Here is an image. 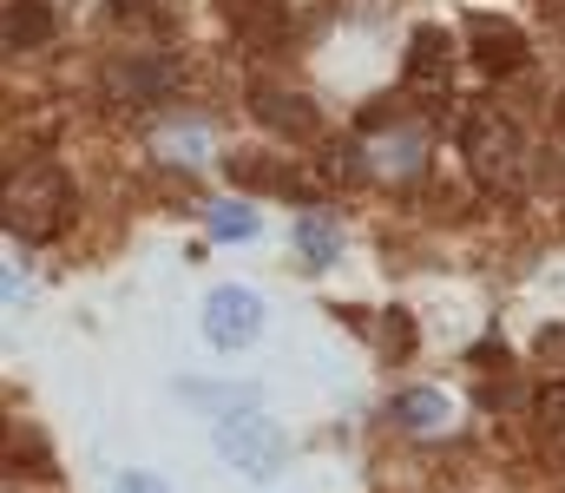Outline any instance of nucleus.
Returning <instances> with one entry per match:
<instances>
[{
    "mask_svg": "<svg viewBox=\"0 0 565 493\" xmlns=\"http://www.w3.org/2000/svg\"><path fill=\"white\" fill-rule=\"evenodd\" d=\"M66 204H73L66 178H60L53 164H33L26 178L7 184V231L26 237V244H46V237L66 224Z\"/></svg>",
    "mask_w": 565,
    "mask_h": 493,
    "instance_id": "f257e3e1",
    "label": "nucleus"
},
{
    "mask_svg": "<svg viewBox=\"0 0 565 493\" xmlns=\"http://www.w3.org/2000/svg\"><path fill=\"white\" fill-rule=\"evenodd\" d=\"M460 159L473 164L480 184H513V178H520V159H526V139H520V126L500 119V112H467V126H460Z\"/></svg>",
    "mask_w": 565,
    "mask_h": 493,
    "instance_id": "f03ea898",
    "label": "nucleus"
},
{
    "mask_svg": "<svg viewBox=\"0 0 565 493\" xmlns=\"http://www.w3.org/2000/svg\"><path fill=\"white\" fill-rule=\"evenodd\" d=\"M217 454L237 461V474H277L289 441L270 415H224L217 421Z\"/></svg>",
    "mask_w": 565,
    "mask_h": 493,
    "instance_id": "7ed1b4c3",
    "label": "nucleus"
},
{
    "mask_svg": "<svg viewBox=\"0 0 565 493\" xmlns=\"http://www.w3.org/2000/svg\"><path fill=\"white\" fill-rule=\"evenodd\" d=\"M257 329H264V297L257 290L224 283V290L204 297V335L217 349H244V342H257Z\"/></svg>",
    "mask_w": 565,
    "mask_h": 493,
    "instance_id": "20e7f679",
    "label": "nucleus"
},
{
    "mask_svg": "<svg viewBox=\"0 0 565 493\" xmlns=\"http://www.w3.org/2000/svg\"><path fill=\"white\" fill-rule=\"evenodd\" d=\"M106 93H113V99H132V106H158V99L178 93V66L158 60V53H132V60H119V66L106 73Z\"/></svg>",
    "mask_w": 565,
    "mask_h": 493,
    "instance_id": "39448f33",
    "label": "nucleus"
},
{
    "mask_svg": "<svg viewBox=\"0 0 565 493\" xmlns=\"http://www.w3.org/2000/svg\"><path fill=\"white\" fill-rule=\"evenodd\" d=\"M250 112L282 132V139H316L322 132V119H316V106L302 99V93H282V86H250Z\"/></svg>",
    "mask_w": 565,
    "mask_h": 493,
    "instance_id": "423d86ee",
    "label": "nucleus"
},
{
    "mask_svg": "<svg viewBox=\"0 0 565 493\" xmlns=\"http://www.w3.org/2000/svg\"><path fill=\"white\" fill-rule=\"evenodd\" d=\"M467 40H473V60H480L487 73H520V66H526V33L507 26V20L473 13V20H467Z\"/></svg>",
    "mask_w": 565,
    "mask_h": 493,
    "instance_id": "0eeeda50",
    "label": "nucleus"
},
{
    "mask_svg": "<svg viewBox=\"0 0 565 493\" xmlns=\"http://www.w3.org/2000/svg\"><path fill=\"white\" fill-rule=\"evenodd\" d=\"M224 171H231V184H237V191H282V197H289V191H302V197L316 191L309 178H296L282 159H264V152H231Z\"/></svg>",
    "mask_w": 565,
    "mask_h": 493,
    "instance_id": "6e6552de",
    "label": "nucleus"
},
{
    "mask_svg": "<svg viewBox=\"0 0 565 493\" xmlns=\"http://www.w3.org/2000/svg\"><path fill=\"white\" fill-rule=\"evenodd\" d=\"M224 13H231V26H237L250 46H277V40H289L282 0H224Z\"/></svg>",
    "mask_w": 565,
    "mask_h": 493,
    "instance_id": "1a4fd4ad",
    "label": "nucleus"
},
{
    "mask_svg": "<svg viewBox=\"0 0 565 493\" xmlns=\"http://www.w3.org/2000/svg\"><path fill=\"white\" fill-rule=\"evenodd\" d=\"M447 73H454V53H447V33L440 26H422L408 40V79L427 86V93H447Z\"/></svg>",
    "mask_w": 565,
    "mask_h": 493,
    "instance_id": "9d476101",
    "label": "nucleus"
},
{
    "mask_svg": "<svg viewBox=\"0 0 565 493\" xmlns=\"http://www.w3.org/2000/svg\"><path fill=\"white\" fill-rule=\"evenodd\" d=\"M0 40H7V53H26V46L53 40V7H46V0H7Z\"/></svg>",
    "mask_w": 565,
    "mask_h": 493,
    "instance_id": "9b49d317",
    "label": "nucleus"
},
{
    "mask_svg": "<svg viewBox=\"0 0 565 493\" xmlns=\"http://www.w3.org/2000/svg\"><path fill=\"white\" fill-rule=\"evenodd\" d=\"M395 421H402L408 435H434V428H447V395H434V388H408V395H395Z\"/></svg>",
    "mask_w": 565,
    "mask_h": 493,
    "instance_id": "f8f14e48",
    "label": "nucleus"
},
{
    "mask_svg": "<svg viewBox=\"0 0 565 493\" xmlns=\"http://www.w3.org/2000/svg\"><path fill=\"white\" fill-rule=\"evenodd\" d=\"M296 250H302V264H309V270H329V264H335V250H342V237H335V224H329L322 211H309V217L296 224Z\"/></svg>",
    "mask_w": 565,
    "mask_h": 493,
    "instance_id": "ddd939ff",
    "label": "nucleus"
},
{
    "mask_svg": "<svg viewBox=\"0 0 565 493\" xmlns=\"http://www.w3.org/2000/svg\"><path fill=\"white\" fill-rule=\"evenodd\" d=\"M211 237H257V211H244V204H217V211H211Z\"/></svg>",
    "mask_w": 565,
    "mask_h": 493,
    "instance_id": "4468645a",
    "label": "nucleus"
},
{
    "mask_svg": "<svg viewBox=\"0 0 565 493\" xmlns=\"http://www.w3.org/2000/svg\"><path fill=\"white\" fill-rule=\"evenodd\" d=\"M540 415H546V435H553V448H565V382H553V388L540 395Z\"/></svg>",
    "mask_w": 565,
    "mask_h": 493,
    "instance_id": "2eb2a0df",
    "label": "nucleus"
},
{
    "mask_svg": "<svg viewBox=\"0 0 565 493\" xmlns=\"http://www.w3.org/2000/svg\"><path fill=\"white\" fill-rule=\"evenodd\" d=\"M382 342H388V355H408V349H415V323H408V310H388Z\"/></svg>",
    "mask_w": 565,
    "mask_h": 493,
    "instance_id": "dca6fc26",
    "label": "nucleus"
},
{
    "mask_svg": "<svg viewBox=\"0 0 565 493\" xmlns=\"http://www.w3.org/2000/svg\"><path fill=\"white\" fill-rule=\"evenodd\" d=\"M388 171H395V178H415V171H422V139H395V146H388Z\"/></svg>",
    "mask_w": 565,
    "mask_h": 493,
    "instance_id": "f3484780",
    "label": "nucleus"
},
{
    "mask_svg": "<svg viewBox=\"0 0 565 493\" xmlns=\"http://www.w3.org/2000/svg\"><path fill=\"white\" fill-rule=\"evenodd\" d=\"M113 20H119V26H158V13H151L145 0H113Z\"/></svg>",
    "mask_w": 565,
    "mask_h": 493,
    "instance_id": "a211bd4d",
    "label": "nucleus"
},
{
    "mask_svg": "<svg viewBox=\"0 0 565 493\" xmlns=\"http://www.w3.org/2000/svg\"><path fill=\"white\" fill-rule=\"evenodd\" d=\"M540 362H546V368H565V323L540 335Z\"/></svg>",
    "mask_w": 565,
    "mask_h": 493,
    "instance_id": "6ab92c4d",
    "label": "nucleus"
},
{
    "mask_svg": "<svg viewBox=\"0 0 565 493\" xmlns=\"http://www.w3.org/2000/svg\"><path fill=\"white\" fill-rule=\"evenodd\" d=\"M113 493H164V487H158V474H119Z\"/></svg>",
    "mask_w": 565,
    "mask_h": 493,
    "instance_id": "aec40b11",
    "label": "nucleus"
},
{
    "mask_svg": "<svg viewBox=\"0 0 565 493\" xmlns=\"http://www.w3.org/2000/svg\"><path fill=\"white\" fill-rule=\"evenodd\" d=\"M164 152H204V132H171Z\"/></svg>",
    "mask_w": 565,
    "mask_h": 493,
    "instance_id": "412c9836",
    "label": "nucleus"
},
{
    "mask_svg": "<svg viewBox=\"0 0 565 493\" xmlns=\"http://www.w3.org/2000/svg\"><path fill=\"white\" fill-rule=\"evenodd\" d=\"M559 119H565V112H559Z\"/></svg>",
    "mask_w": 565,
    "mask_h": 493,
    "instance_id": "4be33fe9",
    "label": "nucleus"
}]
</instances>
